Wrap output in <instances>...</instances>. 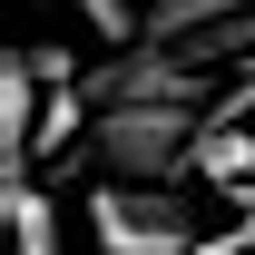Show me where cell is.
Instances as JSON below:
<instances>
[{"label": "cell", "instance_id": "cell-1", "mask_svg": "<svg viewBox=\"0 0 255 255\" xmlns=\"http://www.w3.org/2000/svg\"><path fill=\"white\" fill-rule=\"evenodd\" d=\"M196 128H206V108H89L79 167L118 177V187H167V177H187Z\"/></svg>", "mask_w": 255, "mask_h": 255}, {"label": "cell", "instance_id": "cell-2", "mask_svg": "<svg viewBox=\"0 0 255 255\" xmlns=\"http://www.w3.org/2000/svg\"><path fill=\"white\" fill-rule=\"evenodd\" d=\"M89 236H98V255H196V206L177 187H118V177H98L89 187Z\"/></svg>", "mask_w": 255, "mask_h": 255}, {"label": "cell", "instance_id": "cell-3", "mask_svg": "<svg viewBox=\"0 0 255 255\" xmlns=\"http://www.w3.org/2000/svg\"><path fill=\"white\" fill-rule=\"evenodd\" d=\"M0 196H10V246L20 255H59V206H49L39 177H0Z\"/></svg>", "mask_w": 255, "mask_h": 255}, {"label": "cell", "instance_id": "cell-4", "mask_svg": "<svg viewBox=\"0 0 255 255\" xmlns=\"http://www.w3.org/2000/svg\"><path fill=\"white\" fill-rule=\"evenodd\" d=\"M236 10H255V0H147V39H157V49H187L196 30H216Z\"/></svg>", "mask_w": 255, "mask_h": 255}, {"label": "cell", "instance_id": "cell-5", "mask_svg": "<svg viewBox=\"0 0 255 255\" xmlns=\"http://www.w3.org/2000/svg\"><path fill=\"white\" fill-rule=\"evenodd\" d=\"M187 177H216V187H255V137L246 128H196Z\"/></svg>", "mask_w": 255, "mask_h": 255}, {"label": "cell", "instance_id": "cell-6", "mask_svg": "<svg viewBox=\"0 0 255 255\" xmlns=\"http://www.w3.org/2000/svg\"><path fill=\"white\" fill-rule=\"evenodd\" d=\"M59 10L98 39V49H137V39H147V10H128V0H59Z\"/></svg>", "mask_w": 255, "mask_h": 255}]
</instances>
